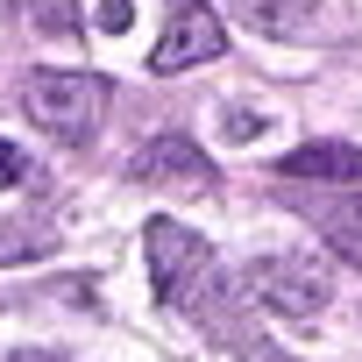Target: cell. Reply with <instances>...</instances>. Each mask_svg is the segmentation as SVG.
Here are the masks:
<instances>
[{"label":"cell","mask_w":362,"mask_h":362,"mask_svg":"<svg viewBox=\"0 0 362 362\" xmlns=\"http://www.w3.org/2000/svg\"><path fill=\"white\" fill-rule=\"evenodd\" d=\"M284 177H320V185H362V142H298L277 156Z\"/></svg>","instance_id":"8992f818"},{"label":"cell","mask_w":362,"mask_h":362,"mask_svg":"<svg viewBox=\"0 0 362 362\" xmlns=\"http://www.w3.org/2000/svg\"><path fill=\"white\" fill-rule=\"evenodd\" d=\"M22 177H29V156H22L15 142H0V192H8V185H22Z\"/></svg>","instance_id":"7c38bea8"},{"label":"cell","mask_w":362,"mask_h":362,"mask_svg":"<svg viewBox=\"0 0 362 362\" xmlns=\"http://www.w3.org/2000/svg\"><path fill=\"white\" fill-rule=\"evenodd\" d=\"M0 8H8V0H0Z\"/></svg>","instance_id":"5bb4252c"},{"label":"cell","mask_w":362,"mask_h":362,"mask_svg":"<svg viewBox=\"0 0 362 362\" xmlns=\"http://www.w3.org/2000/svg\"><path fill=\"white\" fill-rule=\"evenodd\" d=\"M228 50V29H221V15L206 8V0H170V15H163V43L149 50V71H192V64H206V57H221Z\"/></svg>","instance_id":"5b68a950"},{"label":"cell","mask_w":362,"mask_h":362,"mask_svg":"<svg viewBox=\"0 0 362 362\" xmlns=\"http://www.w3.org/2000/svg\"><path fill=\"white\" fill-rule=\"evenodd\" d=\"M242 22L263 36H305L313 29V0H235Z\"/></svg>","instance_id":"ba28073f"},{"label":"cell","mask_w":362,"mask_h":362,"mask_svg":"<svg viewBox=\"0 0 362 362\" xmlns=\"http://www.w3.org/2000/svg\"><path fill=\"white\" fill-rule=\"evenodd\" d=\"M142 249H149V284H156V298L163 305H177L185 320H199L214 341H242L249 334V320H242V291H235V277L221 270V256L185 228V221H149L142 228Z\"/></svg>","instance_id":"6da1fadb"},{"label":"cell","mask_w":362,"mask_h":362,"mask_svg":"<svg viewBox=\"0 0 362 362\" xmlns=\"http://www.w3.org/2000/svg\"><path fill=\"white\" fill-rule=\"evenodd\" d=\"M242 291H249L263 313H277V320H313V313H327L334 277L313 270L305 256H256L249 277H242Z\"/></svg>","instance_id":"3957f363"},{"label":"cell","mask_w":362,"mask_h":362,"mask_svg":"<svg viewBox=\"0 0 362 362\" xmlns=\"http://www.w3.org/2000/svg\"><path fill=\"white\" fill-rule=\"evenodd\" d=\"M57 242V228L36 214V221H15V228H0V263H22V256H43Z\"/></svg>","instance_id":"9c48e42d"},{"label":"cell","mask_w":362,"mask_h":362,"mask_svg":"<svg viewBox=\"0 0 362 362\" xmlns=\"http://www.w3.org/2000/svg\"><path fill=\"white\" fill-rule=\"evenodd\" d=\"M128 22H135L128 0H100V29H128Z\"/></svg>","instance_id":"4fadbf2b"},{"label":"cell","mask_w":362,"mask_h":362,"mask_svg":"<svg viewBox=\"0 0 362 362\" xmlns=\"http://www.w3.org/2000/svg\"><path fill=\"white\" fill-rule=\"evenodd\" d=\"M128 177H135V185H156V192H185V199H199V192L221 185L214 156H199V142H185V135H149L128 156Z\"/></svg>","instance_id":"277c9868"},{"label":"cell","mask_w":362,"mask_h":362,"mask_svg":"<svg viewBox=\"0 0 362 362\" xmlns=\"http://www.w3.org/2000/svg\"><path fill=\"white\" fill-rule=\"evenodd\" d=\"M235 355H242V362H298V355H284V348H277V341H263V334H256V327H249V334H242V341H235Z\"/></svg>","instance_id":"8fae6325"},{"label":"cell","mask_w":362,"mask_h":362,"mask_svg":"<svg viewBox=\"0 0 362 362\" xmlns=\"http://www.w3.org/2000/svg\"><path fill=\"white\" fill-rule=\"evenodd\" d=\"M107 78H93V71H29L22 78V114L50 135V142H64V149H86L93 135H100V121H107Z\"/></svg>","instance_id":"7a4b0ae2"},{"label":"cell","mask_w":362,"mask_h":362,"mask_svg":"<svg viewBox=\"0 0 362 362\" xmlns=\"http://www.w3.org/2000/svg\"><path fill=\"white\" fill-rule=\"evenodd\" d=\"M305 214H313V228L334 242V256L362 263V192H341V185H334V199H313Z\"/></svg>","instance_id":"52a82bcc"},{"label":"cell","mask_w":362,"mask_h":362,"mask_svg":"<svg viewBox=\"0 0 362 362\" xmlns=\"http://www.w3.org/2000/svg\"><path fill=\"white\" fill-rule=\"evenodd\" d=\"M29 22L64 43V36H78V0H29Z\"/></svg>","instance_id":"30bf717a"}]
</instances>
